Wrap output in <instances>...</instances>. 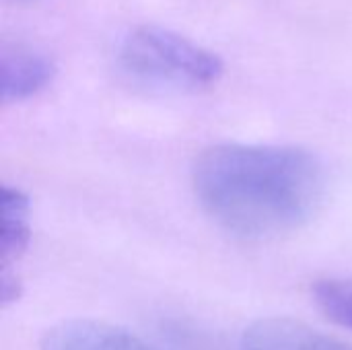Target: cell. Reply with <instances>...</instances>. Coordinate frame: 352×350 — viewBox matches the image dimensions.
Returning a JSON list of instances; mask_svg holds the SVG:
<instances>
[{"instance_id": "6da1fadb", "label": "cell", "mask_w": 352, "mask_h": 350, "mask_svg": "<svg viewBox=\"0 0 352 350\" xmlns=\"http://www.w3.org/2000/svg\"><path fill=\"white\" fill-rule=\"evenodd\" d=\"M194 192L225 231L268 239L301 229L326 196L324 163L301 146L217 144L194 165Z\"/></svg>"}, {"instance_id": "7a4b0ae2", "label": "cell", "mask_w": 352, "mask_h": 350, "mask_svg": "<svg viewBox=\"0 0 352 350\" xmlns=\"http://www.w3.org/2000/svg\"><path fill=\"white\" fill-rule=\"evenodd\" d=\"M118 66L130 80L165 91L208 89L225 68L212 50L157 25H138L122 37Z\"/></svg>"}, {"instance_id": "3957f363", "label": "cell", "mask_w": 352, "mask_h": 350, "mask_svg": "<svg viewBox=\"0 0 352 350\" xmlns=\"http://www.w3.org/2000/svg\"><path fill=\"white\" fill-rule=\"evenodd\" d=\"M39 350H159L140 336L113 324L70 320L50 328Z\"/></svg>"}, {"instance_id": "277c9868", "label": "cell", "mask_w": 352, "mask_h": 350, "mask_svg": "<svg viewBox=\"0 0 352 350\" xmlns=\"http://www.w3.org/2000/svg\"><path fill=\"white\" fill-rule=\"evenodd\" d=\"M2 99L6 103L25 101L43 91L56 76L54 60L25 43H4L0 54Z\"/></svg>"}, {"instance_id": "5b68a950", "label": "cell", "mask_w": 352, "mask_h": 350, "mask_svg": "<svg viewBox=\"0 0 352 350\" xmlns=\"http://www.w3.org/2000/svg\"><path fill=\"white\" fill-rule=\"evenodd\" d=\"M241 350H352V347L303 322L266 318L243 332Z\"/></svg>"}, {"instance_id": "8992f818", "label": "cell", "mask_w": 352, "mask_h": 350, "mask_svg": "<svg viewBox=\"0 0 352 350\" xmlns=\"http://www.w3.org/2000/svg\"><path fill=\"white\" fill-rule=\"evenodd\" d=\"M0 215V262L2 272H10V268L25 256L31 241V202L27 194L16 188H4Z\"/></svg>"}, {"instance_id": "52a82bcc", "label": "cell", "mask_w": 352, "mask_h": 350, "mask_svg": "<svg viewBox=\"0 0 352 350\" xmlns=\"http://www.w3.org/2000/svg\"><path fill=\"white\" fill-rule=\"evenodd\" d=\"M314 301L338 326L352 330V278H328L314 287Z\"/></svg>"}, {"instance_id": "ba28073f", "label": "cell", "mask_w": 352, "mask_h": 350, "mask_svg": "<svg viewBox=\"0 0 352 350\" xmlns=\"http://www.w3.org/2000/svg\"><path fill=\"white\" fill-rule=\"evenodd\" d=\"M12 2H31V0H12Z\"/></svg>"}]
</instances>
